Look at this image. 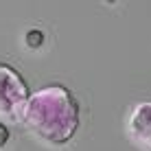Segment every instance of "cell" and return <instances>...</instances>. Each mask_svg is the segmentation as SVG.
<instances>
[{"label": "cell", "instance_id": "obj_1", "mask_svg": "<svg viewBox=\"0 0 151 151\" xmlns=\"http://www.w3.org/2000/svg\"><path fill=\"white\" fill-rule=\"evenodd\" d=\"M79 103L64 86H46L29 96L22 114L24 127L48 145H66L79 129Z\"/></svg>", "mask_w": 151, "mask_h": 151}, {"label": "cell", "instance_id": "obj_2", "mask_svg": "<svg viewBox=\"0 0 151 151\" xmlns=\"http://www.w3.org/2000/svg\"><path fill=\"white\" fill-rule=\"evenodd\" d=\"M31 92L22 75L9 64H0V121L15 125L22 123Z\"/></svg>", "mask_w": 151, "mask_h": 151}, {"label": "cell", "instance_id": "obj_3", "mask_svg": "<svg viewBox=\"0 0 151 151\" xmlns=\"http://www.w3.org/2000/svg\"><path fill=\"white\" fill-rule=\"evenodd\" d=\"M127 138L140 151H151V101H140L127 116Z\"/></svg>", "mask_w": 151, "mask_h": 151}]
</instances>
